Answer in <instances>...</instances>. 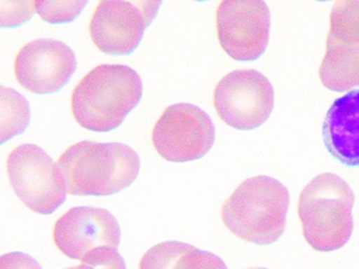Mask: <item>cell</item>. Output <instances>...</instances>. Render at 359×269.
Returning <instances> with one entry per match:
<instances>
[{"label":"cell","mask_w":359,"mask_h":269,"mask_svg":"<svg viewBox=\"0 0 359 269\" xmlns=\"http://www.w3.org/2000/svg\"><path fill=\"white\" fill-rule=\"evenodd\" d=\"M55 170L69 195H110L121 193L135 181L140 158L123 143L81 141L60 156Z\"/></svg>","instance_id":"obj_1"},{"label":"cell","mask_w":359,"mask_h":269,"mask_svg":"<svg viewBox=\"0 0 359 269\" xmlns=\"http://www.w3.org/2000/svg\"><path fill=\"white\" fill-rule=\"evenodd\" d=\"M142 96V78L128 65L94 67L73 90L71 106L79 125L106 132L121 125Z\"/></svg>","instance_id":"obj_2"},{"label":"cell","mask_w":359,"mask_h":269,"mask_svg":"<svg viewBox=\"0 0 359 269\" xmlns=\"http://www.w3.org/2000/svg\"><path fill=\"white\" fill-rule=\"evenodd\" d=\"M289 205V191L283 183L272 177H253L241 183L224 202L222 218L239 239L269 245L285 233Z\"/></svg>","instance_id":"obj_3"},{"label":"cell","mask_w":359,"mask_h":269,"mask_svg":"<svg viewBox=\"0 0 359 269\" xmlns=\"http://www.w3.org/2000/svg\"><path fill=\"white\" fill-rule=\"evenodd\" d=\"M355 193L341 177L325 172L300 193L298 216L306 243L317 251H334L346 245L353 233Z\"/></svg>","instance_id":"obj_4"},{"label":"cell","mask_w":359,"mask_h":269,"mask_svg":"<svg viewBox=\"0 0 359 269\" xmlns=\"http://www.w3.org/2000/svg\"><path fill=\"white\" fill-rule=\"evenodd\" d=\"M319 77L333 92L359 88V0H337L332 8Z\"/></svg>","instance_id":"obj_5"},{"label":"cell","mask_w":359,"mask_h":269,"mask_svg":"<svg viewBox=\"0 0 359 269\" xmlns=\"http://www.w3.org/2000/svg\"><path fill=\"white\" fill-rule=\"evenodd\" d=\"M214 107L220 119L235 130L262 126L274 109V90L256 69H236L224 76L214 90Z\"/></svg>","instance_id":"obj_6"},{"label":"cell","mask_w":359,"mask_h":269,"mask_svg":"<svg viewBox=\"0 0 359 269\" xmlns=\"http://www.w3.org/2000/svg\"><path fill=\"white\" fill-rule=\"evenodd\" d=\"M152 141L157 153L167 161H194L213 146L215 126L201 107L178 103L167 107L157 120Z\"/></svg>","instance_id":"obj_7"},{"label":"cell","mask_w":359,"mask_h":269,"mask_svg":"<svg viewBox=\"0 0 359 269\" xmlns=\"http://www.w3.org/2000/svg\"><path fill=\"white\" fill-rule=\"evenodd\" d=\"M7 168L14 193L33 212L53 214L66 200L53 160L41 147L29 143L16 147Z\"/></svg>","instance_id":"obj_8"},{"label":"cell","mask_w":359,"mask_h":269,"mask_svg":"<svg viewBox=\"0 0 359 269\" xmlns=\"http://www.w3.org/2000/svg\"><path fill=\"white\" fill-rule=\"evenodd\" d=\"M271 13L264 0H222L216 12L218 40L238 61L259 58L270 40Z\"/></svg>","instance_id":"obj_9"},{"label":"cell","mask_w":359,"mask_h":269,"mask_svg":"<svg viewBox=\"0 0 359 269\" xmlns=\"http://www.w3.org/2000/svg\"><path fill=\"white\" fill-rule=\"evenodd\" d=\"M70 46L60 40L39 38L29 42L16 56L14 71L22 88L34 94H53L62 90L76 71Z\"/></svg>","instance_id":"obj_10"},{"label":"cell","mask_w":359,"mask_h":269,"mask_svg":"<svg viewBox=\"0 0 359 269\" xmlns=\"http://www.w3.org/2000/svg\"><path fill=\"white\" fill-rule=\"evenodd\" d=\"M121 230L117 219L104 208L79 206L69 209L54 225L56 247L71 258L83 260L98 247L117 248Z\"/></svg>","instance_id":"obj_11"},{"label":"cell","mask_w":359,"mask_h":269,"mask_svg":"<svg viewBox=\"0 0 359 269\" xmlns=\"http://www.w3.org/2000/svg\"><path fill=\"white\" fill-rule=\"evenodd\" d=\"M146 29L144 14L131 2L102 0L92 16L90 35L102 53L121 56L138 48Z\"/></svg>","instance_id":"obj_12"},{"label":"cell","mask_w":359,"mask_h":269,"mask_svg":"<svg viewBox=\"0 0 359 269\" xmlns=\"http://www.w3.org/2000/svg\"><path fill=\"white\" fill-rule=\"evenodd\" d=\"M327 151L350 167L359 166V90L336 99L327 111L323 127Z\"/></svg>","instance_id":"obj_13"},{"label":"cell","mask_w":359,"mask_h":269,"mask_svg":"<svg viewBox=\"0 0 359 269\" xmlns=\"http://www.w3.org/2000/svg\"><path fill=\"white\" fill-rule=\"evenodd\" d=\"M140 269H228L213 252L199 249L180 241L157 244L140 262Z\"/></svg>","instance_id":"obj_14"},{"label":"cell","mask_w":359,"mask_h":269,"mask_svg":"<svg viewBox=\"0 0 359 269\" xmlns=\"http://www.w3.org/2000/svg\"><path fill=\"white\" fill-rule=\"evenodd\" d=\"M1 143L22 134L31 121L28 100L18 90L1 86Z\"/></svg>","instance_id":"obj_15"},{"label":"cell","mask_w":359,"mask_h":269,"mask_svg":"<svg viewBox=\"0 0 359 269\" xmlns=\"http://www.w3.org/2000/svg\"><path fill=\"white\" fill-rule=\"evenodd\" d=\"M89 0H35L41 18L51 25L71 23L83 13Z\"/></svg>","instance_id":"obj_16"},{"label":"cell","mask_w":359,"mask_h":269,"mask_svg":"<svg viewBox=\"0 0 359 269\" xmlns=\"http://www.w3.org/2000/svg\"><path fill=\"white\" fill-rule=\"evenodd\" d=\"M35 12V0H0V25L20 27L31 20Z\"/></svg>","instance_id":"obj_17"},{"label":"cell","mask_w":359,"mask_h":269,"mask_svg":"<svg viewBox=\"0 0 359 269\" xmlns=\"http://www.w3.org/2000/svg\"><path fill=\"white\" fill-rule=\"evenodd\" d=\"M81 261L77 269H127L125 260L116 248L109 246L95 248Z\"/></svg>","instance_id":"obj_18"},{"label":"cell","mask_w":359,"mask_h":269,"mask_svg":"<svg viewBox=\"0 0 359 269\" xmlns=\"http://www.w3.org/2000/svg\"><path fill=\"white\" fill-rule=\"evenodd\" d=\"M0 269H43V267L30 254L14 251L1 256Z\"/></svg>","instance_id":"obj_19"},{"label":"cell","mask_w":359,"mask_h":269,"mask_svg":"<svg viewBox=\"0 0 359 269\" xmlns=\"http://www.w3.org/2000/svg\"><path fill=\"white\" fill-rule=\"evenodd\" d=\"M127 1L131 2L142 11L146 19L147 27H150L151 23L156 18L163 4V0H127Z\"/></svg>","instance_id":"obj_20"},{"label":"cell","mask_w":359,"mask_h":269,"mask_svg":"<svg viewBox=\"0 0 359 269\" xmlns=\"http://www.w3.org/2000/svg\"><path fill=\"white\" fill-rule=\"evenodd\" d=\"M67 269H77V266L69 267V268Z\"/></svg>","instance_id":"obj_21"},{"label":"cell","mask_w":359,"mask_h":269,"mask_svg":"<svg viewBox=\"0 0 359 269\" xmlns=\"http://www.w3.org/2000/svg\"><path fill=\"white\" fill-rule=\"evenodd\" d=\"M248 269H266V268H260V267H253V268H248Z\"/></svg>","instance_id":"obj_22"},{"label":"cell","mask_w":359,"mask_h":269,"mask_svg":"<svg viewBox=\"0 0 359 269\" xmlns=\"http://www.w3.org/2000/svg\"><path fill=\"white\" fill-rule=\"evenodd\" d=\"M318 1H331V0H318Z\"/></svg>","instance_id":"obj_23"}]
</instances>
